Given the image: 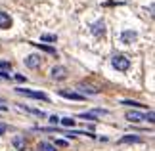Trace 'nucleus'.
Listing matches in <instances>:
<instances>
[{
  "mask_svg": "<svg viewBox=\"0 0 155 151\" xmlns=\"http://www.w3.org/2000/svg\"><path fill=\"white\" fill-rule=\"evenodd\" d=\"M111 63H113V67H115L117 71H127V69L130 67V59H128L127 56H123V54H117V56H113Z\"/></svg>",
  "mask_w": 155,
  "mask_h": 151,
  "instance_id": "f257e3e1",
  "label": "nucleus"
},
{
  "mask_svg": "<svg viewBox=\"0 0 155 151\" xmlns=\"http://www.w3.org/2000/svg\"><path fill=\"white\" fill-rule=\"evenodd\" d=\"M127 119L128 120H134V123H153V113H138V111H128L127 113Z\"/></svg>",
  "mask_w": 155,
  "mask_h": 151,
  "instance_id": "f03ea898",
  "label": "nucleus"
},
{
  "mask_svg": "<svg viewBox=\"0 0 155 151\" xmlns=\"http://www.w3.org/2000/svg\"><path fill=\"white\" fill-rule=\"evenodd\" d=\"M17 94H21V96H27V98H35V100L48 101V96H46L44 92H35V90H27V88H17Z\"/></svg>",
  "mask_w": 155,
  "mask_h": 151,
  "instance_id": "7ed1b4c3",
  "label": "nucleus"
},
{
  "mask_svg": "<svg viewBox=\"0 0 155 151\" xmlns=\"http://www.w3.org/2000/svg\"><path fill=\"white\" fill-rule=\"evenodd\" d=\"M40 59H42V57H40L38 54H31V56H27V59H25V65H27L29 69H37L38 65H40Z\"/></svg>",
  "mask_w": 155,
  "mask_h": 151,
  "instance_id": "20e7f679",
  "label": "nucleus"
},
{
  "mask_svg": "<svg viewBox=\"0 0 155 151\" xmlns=\"http://www.w3.org/2000/svg\"><path fill=\"white\" fill-rule=\"evenodd\" d=\"M136 38H138V33H136V31H123V33H121L123 44H132Z\"/></svg>",
  "mask_w": 155,
  "mask_h": 151,
  "instance_id": "39448f33",
  "label": "nucleus"
},
{
  "mask_svg": "<svg viewBox=\"0 0 155 151\" xmlns=\"http://www.w3.org/2000/svg\"><path fill=\"white\" fill-rule=\"evenodd\" d=\"M52 77L56 78V80H63V78L67 77V69L61 67V65H58V67H54V69H52Z\"/></svg>",
  "mask_w": 155,
  "mask_h": 151,
  "instance_id": "423d86ee",
  "label": "nucleus"
},
{
  "mask_svg": "<svg viewBox=\"0 0 155 151\" xmlns=\"http://www.w3.org/2000/svg\"><path fill=\"white\" fill-rule=\"evenodd\" d=\"M92 34H96V37H100V34H104L105 33V25H104V21L100 19V21H96V23H92Z\"/></svg>",
  "mask_w": 155,
  "mask_h": 151,
  "instance_id": "0eeeda50",
  "label": "nucleus"
},
{
  "mask_svg": "<svg viewBox=\"0 0 155 151\" xmlns=\"http://www.w3.org/2000/svg\"><path fill=\"white\" fill-rule=\"evenodd\" d=\"M59 96L61 98H67V100H75V101H82L84 98H82L81 94H75V92H67V90H59Z\"/></svg>",
  "mask_w": 155,
  "mask_h": 151,
  "instance_id": "6e6552de",
  "label": "nucleus"
},
{
  "mask_svg": "<svg viewBox=\"0 0 155 151\" xmlns=\"http://www.w3.org/2000/svg\"><path fill=\"white\" fill-rule=\"evenodd\" d=\"M12 27V17L4 11H0V29H10Z\"/></svg>",
  "mask_w": 155,
  "mask_h": 151,
  "instance_id": "1a4fd4ad",
  "label": "nucleus"
},
{
  "mask_svg": "<svg viewBox=\"0 0 155 151\" xmlns=\"http://www.w3.org/2000/svg\"><path fill=\"white\" fill-rule=\"evenodd\" d=\"M23 111H27V113H33V115H37V117H40V119H44L46 117V113L44 111H40V109H31V107H25V105H19Z\"/></svg>",
  "mask_w": 155,
  "mask_h": 151,
  "instance_id": "9d476101",
  "label": "nucleus"
},
{
  "mask_svg": "<svg viewBox=\"0 0 155 151\" xmlns=\"http://www.w3.org/2000/svg\"><path fill=\"white\" fill-rule=\"evenodd\" d=\"M123 105H130V107H138V109H146L147 105H144V103H138V101H130V100H124L123 101Z\"/></svg>",
  "mask_w": 155,
  "mask_h": 151,
  "instance_id": "9b49d317",
  "label": "nucleus"
},
{
  "mask_svg": "<svg viewBox=\"0 0 155 151\" xmlns=\"http://www.w3.org/2000/svg\"><path fill=\"white\" fill-rule=\"evenodd\" d=\"M38 151H56V146H52V143L42 142V143L38 146Z\"/></svg>",
  "mask_w": 155,
  "mask_h": 151,
  "instance_id": "f8f14e48",
  "label": "nucleus"
},
{
  "mask_svg": "<svg viewBox=\"0 0 155 151\" xmlns=\"http://www.w3.org/2000/svg\"><path fill=\"white\" fill-rule=\"evenodd\" d=\"M14 146L17 147V149H25V140H23V138H14Z\"/></svg>",
  "mask_w": 155,
  "mask_h": 151,
  "instance_id": "ddd939ff",
  "label": "nucleus"
},
{
  "mask_svg": "<svg viewBox=\"0 0 155 151\" xmlns=\"http://www.w3.org/2000/svg\"><path fill=\"white\" fill-rule=\"evenodd\" d=\"M59 123H61L63 126H67V128H71V126H75V120L71 117H65V119H59Z\"/></svg>",
  "mask_w": 155,
  "mask_h": 151,
  "instance_id": "4468645a",
  "label": "nucleus"
},
{
  "mask_svg": "<svg viewBox=\"0 0 155 151\" xmlns=\"http://www.w3.org/2000/svg\"><path fill=\"white\" fill-rule=\"evenodd\" d=\"M130 142H142L138 136H124L121 138V143H130Z\"/></svg>",
  "mask_w": 155,
  "mask_h": 151,
  "instance_id": "2eb2a0df",
  "label": "nucleus"
},
{
  "mask_svg": "<svg viewBox=\"0 0 155 151\" xmlns=\"http://www.w3.org/2000/svg\"><path fill=\"white\" fill-rule=\"evenodd\" d=\"M40 40H42V42H56L58 38H56V34H42Z\"/></svg>",
  "mask_w": 155,
  "mask_h": 151,
  "instance_id": "dca6fc26",
  "label": "nucleus"
},
{
  "mask_svg": "<svg viewBox=\"0 0 155 151\" xmlns=\"http://www.w3.org/2000/svg\"><path fill=\"white\" fill-rule=\"evenodd\" d=\"M31 44H33V42H31ZM33 46H38L40 50H44V52H48V54H56V50H54V48L46 46V44H33Z\"/></svg>",
  "mask_w": 155,
  "mask_h": 151,
  "instance_id": "f3484780",
  "label": "nucleus"
},
{
  "mask_svg": "<svg viewBox=\"0 0 155 151\" xmlns=\"http://www.w3.org/2000/svg\"><path fill=\"white\" fill-rule=\"evenodd\" d=\"M79 117L81 119H86V120H96V115H92V113H81Z\"/></svg>",
  "mask_w": 155,
  "mask_h": 151,
  "instance_id": "a211bd4d",
  "label": "nucleus"
},
{
  "mask_svg": "<svg viewBox=\"0 0 155 151\" xmlns=\"http://www.w3.org/2000/svg\"><path fill=\"white\" fill-rule=\"evenodd\" d=\"M56 146L58 147H67V142L65 140H56Z\"/></svg>",
  "mask_w": 155,
  "mask_h": 151,
  "instance_id": "6ab92c4d",
  "label": "nucleus"
},
{
  "mask_svg": "<svg viewBox=\"0 0 155 151\" xmlns=\"http://www.w3.org/2000/svg\"><path fill=\"white\" fill-rule=\"evenodd\" d=\"M50 123H52V124H56V123H59V117H56V115H52V117H50Z\"/></svg>",
  "mask_w": 155,
  "mask_h": 151,
  "instance_id": "aec40b11",
  "label": "nucleus"
},
{
  "mask_svg": "<svg viewBox=\"0 0 155 151\" xmlns=\"http://www.w3.org/2000/svg\"><path fill=\"white\" fill-rule=\"evenodd\" d=\"M6 130H8V126H6V124H2V123H0V136H2L4 134V132Z\"/></svg>",
  "mask_w": 155,
  "mask_h": 151,
  "instance_id": "412c9836",
  "label": "nucleus"
},
{
  "mask_svg": "<svg viewBox=\"0 0 155 151\" xmlns=\"http://www.w3.org/2000/svg\"><path fill=\"white\" fill-rule=\"evenodd\" d=\"M15 80H19V82H23V80H25V77H23V75H15Z\"/></svg>",
  "mask_w": 155,
  "mask_h": 151,
  "instance_id": "4be33fe9",
  "label": "nucleus"
}]
</instances>
